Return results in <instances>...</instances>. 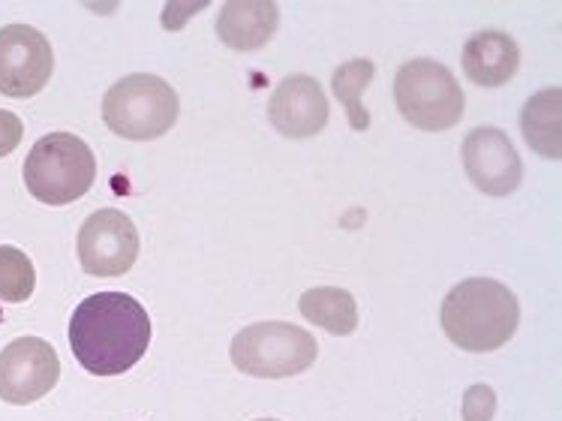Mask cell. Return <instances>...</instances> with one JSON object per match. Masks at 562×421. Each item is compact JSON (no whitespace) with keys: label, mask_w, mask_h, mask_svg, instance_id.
Segmentation results:
<instances>
[{"label":"cell","mask_w":562,"mask_h":421,"mask_svg":"<svg viewBox=\"0 0 562 421\" xmlns=\"http://www.w3.org/2000/svg\"><path fill=\"white\" fill-rule=\"evenodd\" d=\"M150 343V319L126 292H97L69 319V346L88 374L121 376L136 367Z\"/></svg>","instance_id":"obj_1"},{"label":"cell","mask_w":562,"mask_h":421,"mask_svg":"<svg viewBox=\"0 0 562 421\" xmlns=\"http://www.w3.org/2000/svg\"><path fill=\"white\" fill-rule=\"evenodd\" d=\"M442 331L467 353H494L515 337L520 304L515 292L491 277L460 280L442 301Z\"/></svg>","instance_id":"obj_2"},{"label":"cell","mask_w":562,"mask_h":421,"mask_svg":"<svg viewBox=\"0 0 562 421\" xmlns=\"http://www.w3.org/2000/svg\"><path fill=\"white\" fill-rule=\"evenodd\" d=\"M24 187L43 206H69L97 181V157L72 133H48L24 159Z\"/></svg>","instance_id":"obj_3"},{"label":"cell","mask_w":562,"mask_h":421,"mask_svg":"<svg viewBox=\"0 0 562 421\" xmlns=\"http://www.w3.org/2000/svg\"><path fill=\"white\" fill-rule=\"evenodd\" d=\"M181 103L166 79L150 73H133L109 88L103 100L105 126L130 142H150L166 136L178 121Z\"/></svg>","instance_id":"obj_4"},{"label":"cell","mask_w":562,"mask_h":421,"mask_svg":"<svg viewBox=\"0 0 562 421\" xmlns=\"http://www.w3.org/2000/svg\"><path fill=\"white\" fill-rule=\"evenodd\" d=\"M232 365L259 379H286L313 367L319 346L292 322H252L232 337Z\"/></svg>","instance_id":"obj_5"},{"label":"cell","mask_w":562,"mask_h":421,"mask_svg":"<svg viewBox=\"0 0 562 421\" xmlns=\"http://www.w3.org/2000/svg\"><path fill=\"white\" fill-rule=\"evenodd\" d=\"M394 100L403 118L425 133L451 130L463 118V91L454 73L430 57H415L397 69Z\"/></svg>","instance_id":"obj_6"},{"label":"cell","mask_w":562,"mask_h":421,"mask_svg":"<svg viewBox=\"0 0 562 421\" xmlns=\"http://www.w3.org/2000/svg\"><path fill=\"white\" fill-rule=\"evenodd\" d=\"M55 69V52L31 24L0 27V93L27 100L43 91Z\"/></svg>","instance_id":"obj_7"},{"label":"cell","mask_w":562,"mask_h":421,"mask_svg":"<svg viewBox=\"0 0 562 421\" xmlns=\"http://www.w3.org/2000/svg\"><path fill=\"white\" fill-rule=\"evenodd\" d=\"M138 259L136 223L117 211L103 208L79 229V263L91 277H121Z\"/></svg>","instance_id":"obj_8"},{"label":"cell","mask_w":562,"mask_h":421,"mask_svg":"<svg viewBox=\"0 0 562 421\" xmlns=\"http://www.w3.org/2000/svg\"><path fill=\"white\" fill-rule=\"evenodd\" d=\"M60 362L55 346L43 337H19L0 353V400L27 407L58 386Z\"/></svg>","instance_id":"obj_9"},{"label":"cell","mask_w":562,"mask_h":421,"mask_svg":"<svg viewBox=\"0 0 562 421\" xmlns=\"http://www.w3.org/2000/svg\"><path fill=\"white\" fill-rule=\"evenodd\" d=\"M463 169L484 196H512L524 181L520 154L496 126H479L463 142Z\"/></svg>","instance_id":"obj_10"},{"label":"cell","mask_w":562,"mask_h":421,"mask_svg":"<svg viewBox=\"0 0 562 421\" xmlns=\"http://www.w3.org/2000/svg\"><path fill=\"white\" fill-rule=\"evenodd\" d=\"M328 97L313 76H289L268 100V121L280 136L311 139L328 124Z\"/></svg>","instance_id":"obj_11"},{"label":"cell","mask_w":562,"mask_h":421,"mask_svg":"<svg viewBox=\"0 0 562 421\" xmlns=\"http://www.w3.org/2000/svg\"><path fill=\"white\" fill-rule=\"evenodd\" d=\"M280 10L274 0H229L217 15V36L235 52H256L274 40Z\"/></svg>","instance_id":"obj_12"},{"label":"cell","mask_w":562,"mask_h":421,"mask_svg":"<svg viewBox=\"0 0 562 421\" xmlns=\"http://www.w3.org/2000/svg\"><path fill=\"white\" fill-rule=\"evenodd\" d=\"M463 73L482 88H499L520 67V48L503 31H482L463 46Z\"/></svg>","instance_id":"obj_13"},{"label":"cell","mask_w":562,"mask_h":421,"mask_svg":"<svg viewBox=\"0 0 562 421\" xmlns=\"http://www.w3.org/2000/svg\"><path fill=\"white\" fill-rule=\"evenodd\" d=\"M520 130L527 145L548 159L562 157V91L544 88L529 97L520 112Z\"/></svg>","instance_id":"obj_14"},{"label":"cell","mask_w":562,"mask_h":421,"mask_svg":"<svg viewBox=\"0 0 562 421\" xmlns=\"http://www.w3.org/2000/svg\"><path fill=\"white\" fill-rule=\"evenodd\" d=\"M301 317L319 325L328 334L337 337H349L358 329V304L352 292L337 289V286H319V289H307L301 296Z\"/></svg>","instance_id":"obj_15"},{"label":"cell","mask_w":562,"mask_h":421,"mask_svg":"<svg viewBox=\"0 0 562 421\" xmlns=\"http://www.w3.org/2000/svg\"><path fill=\"white\" fill-rule=\"evenodd\" d=\"M373 60L368 57H356V60H346L344 67L334 69L331 76V88H334V97L346 106V112H349V124L352 130H368L370 126V114L361 103V97L368 91V85L373 81Z\"/></svg>","instance_id":"obj_16"},{"label":"cell","mask_w":562,"mask_h":421,"mask_svg":"<svg viewBox=\"0 0 562 421\" xmlns=\"http://www.w3.org/2000/svg\"><path fill=\"white\" fill-rule=\"evenodd\" d=\"M36 272L31 256H24L19 247L0 244V301L22 304L34 296Z\"/></svg>","instance_id":"obj_17"},{"label":"cell","mask_w":562,"mask_h":421,"mask_svg":"<svg viewBox=\"0 0 562 421\" xmlns=\"http://www.w3.org/2000/svg\"><path fill=\"white\" fill-rule=\"evenodd\" d=\"M496 412V395L491 386H472L463 395V421H491Z\"/></svg>","instance_id":"obj_18"},{"label":"cell","mask_w":562,"mask_h":421,"mask_svg":"<svg viewBox=\"0 0 562 421\" xmlns=\"http://www.w3.org/2000/svg\"><path fill=\"white\" fill-rule=\"evenodd\" d=\"M24 136V124L19 114L7 112V109H0V159L10 157L12 151L19 148V142Z\"/></svg>","instance_id":"obj_19"},{"label":"cell","mask_w":562,"mask_h":421,"mask_svg":"<svg viewBox=\"0 0 562 421\" xmlns=\"http://www.w3.org/2000/svg\"><path fill=\"white\" fill-rule=\"evenodd\" d=\"M256 421H280V419H256Z\"/></svg>","instance_id":"obj_20"}]
</instances>
